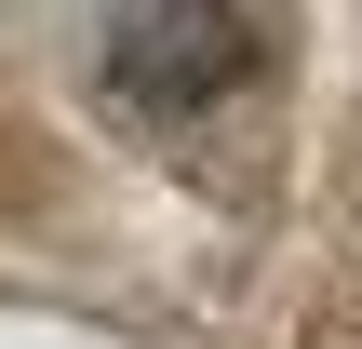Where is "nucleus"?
I'll return each mask as SVG.
<instances>
[{"instance_id": "obj_1", "label": "nucleus", "mask_w": 362, "mask_h": 349, "mask_svg": "<svg viewBox=\"0 0 362 349\" xmlns=\"http://www.w3.org/2000/svg\"><path fill=\"white\" fill-rule=\"evenodd\" d=\"M107 27V94L134 108V121H215L228 94H255L269 81V40H282V13L269 0H107L94 13Z\"/></svg>"}]
</instances>
